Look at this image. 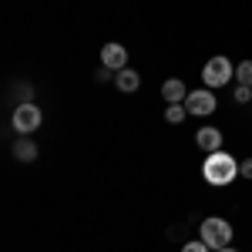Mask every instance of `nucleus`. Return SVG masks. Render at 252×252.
I'll return each instance as SVG.
<instances>
[{"instance_id": "1", "label": "nucleus", "mask_w": 252, "mask_h": 252, "mask_svg": "<svg viewBox=\"0 0 252 252\" xmlns=\"http://www.w3.org/2000/svg\"><path fill=\"white\" fill-rule=\"evenodd\" d=\"M235 175H239V161L229 152H212V155L205 158V165H202V178L209 185H215V189L235 182Z\"/></svg>"}, {"instance_id": "2", "label": "nucleus", "mask_w": 252, "mask_h": 252, "mask_svg": "<svg viewBox=\"0 0 252 252\" xmlns=\"http://www.w3.org/2000/svg\"><path fill=\"white\" fill-rule=\"evenodd\" d=\"M198 239L209 246V249H225V246H232V225L225 222V219H205L202 222V229H198Z\"/></svg>"}, {"instance_id": "3", "label": "nucleus", "mask_w": 252, "mask_h": 252, "mask_svg": "<svg viewBox=\"0 0 252 252\" xmlns=\"http://www.w3.org/2000/svg\"><path fill=\"white\" fill-rule=\"evenodd\" d=\"M232 61L229 58H209L205 61V67H202V81H205V88H225L229 81H232Z\"/></svg>"}, {"instance_id": "4", "label": "nucleus", "mask_w": 252, "mask_h": 252, "mask_svg": "<svg viewBox=\"0 0 252 252\" xmlns=\"http://www.w3.org/2000/svg\"><path fill=\"white\" fill-rule=\"evenodd\" d=\"M40 108L34 101H20L17 108H14V128H17V135H31V131H37L40 128Z\"/></svg>"}, {"instance_id": "5", "label": "nucleus", "mask_w": 252, "mask_h": 252, "mask_svg": "<svg viewBox=\"0 0 252 252\" xmlns=\"http://www.w3.org/2000/svg\"><path fill=\"white\" fill-rule=\"evenodd\" d=\"M185 111H189V115H198V118H209L215 111V94L209 91V88L189 91V97H185Z\"/></svg>"}, {"instance_id": "6", "label": "nucleus", "mask_w": 252, "mask_h": 252, "mask_svg": "<svg viewBox=\"0 0 252 252\" xmlns=\"http://www.w3.org/2000/svg\"><path fill=\"white\" fill-rule=\"evenodd\" d=\"M101 67H108V71H125L128 67V47H121V44H104L101 47Z\"/></svg>"}, {"instance_id": "7", "label": "nucleus", "mask_w": 252, "mask_h": 252, "mask_svg": "<svg viewBox=\"0 0 252 252\" xmlns=\"http://www.w3.org/2000/svg\"><path fill=\"white\" fill-rule=\"evenodd\" d=\"M195 141H198V148L202 152H222V131L219 128H198V135H195Z\"/></svg>"}, {"instance_id": "8", "label": "nucleus", "mask_w": 252, "mask_h": 252, "mask_svg": "<svg viewBox=\"0 0 252 252\" xmlns=\"http://www.w3.org/2000/svg\"><path fill=\"white\" fill-rule=\"evenodd\" d=\"M161 97L168 101V104H182L185 97H189V91H185V84L178 78H168L165 84H161Z\"/></svg>"}, {"instance_id": "9", "label": "nucleus", "mask_w": 252, "mask_h": 252, "mask_svg": "<svg viewBox=\"0 0 252 252\" xmlns=\"http://www.w3.org/2000/svg\"><path fill=\"white\" fill-rule=\"evenodd\" d=\"M115 84L118 91H125V94H131V91H138V84H141V78H138L131 67H125V71H118L115 74Z\"/></svg>"}, {"instance_id": "10", "label": "nucleus", "mask_w": 252, "mask_h": 252, "mask_svg": "<svg viewBox=\"0 0 252 252\" xmlns=\"http://www.w3.org/2000/svg\"><path fill=\"white\" fill-rule=\"evenodd\" d=\"M14 158H17V161H34V158H37V145H34L31 138H20L17 145H14Z\"/></svg>"}, {"instance_id": "11", "label": "nucleus", "mask_w": 252, "mask_h": 252, "mask_svg": "<svg viewBox=\"0 0 252 252\" xmlns=\"http://www.w3.org/2000/svg\"><path fill=\"white\" fill-rule=\"evenodd\" d=\"M185 115H189V111H185V104H168V108H165V121H168V125L185 121Z\"/></svg>"}, {"instance_id": "12", "label": "nucleus", "mask_w": 252, "mask_h": 252, "mask_svg": "<svg viewBox=\"0 0 252 252\" xmlns=\"http://www.w3.org/2000/svg\"><path fill=\"white\" fill-rule=\"evenodd\" d=\"M235 78H239V84L252 88V61H242V64L235 67Z\"/></svg>"}, {"instance_id": "13", "label": "nucleus", "mask_w": 252, "mask_h": 252, "mask_svg": "<svg viewBox=\"0 0 252 252\" xmlns=\"http://www.w3.org/2000/svg\"><path fill=\"white\" fill-rule=\"evenodd\" d=\"M182 252H212V249H209L202 239H192V242H185V246H182Z\"/></svg>"}, {"instance_id": "14", "label": "nucleus", "mask_w": 252, "mask_h": 252, "mask_svg": "<svg viewBox=\"0 0 252 252\" xmlns=\"http://www.w3.org/2000/svg\"><path fill=\"white\" fill-rule=\"evenodd\" d=\"M246 101H252V88L239 84V88H235V104H246Z\"/></svg>"}, {"instance_id": "15", "label": "nucleus", "mask_w": 252, "mask_h": 252, "mask_svg": "<svg viewBox=\"0 0 252 252\" xmlns=\"http://www.w3.org/2000/svg\"><path fill=\"white\" fill-rule=\"evenodd\" d=\"M239 175H242V178H252V158L239 161Z\"/></svg>"}, {"instance_id": "16", "label": "nucleus", "mask_w": 252, "mask_h": 252, "mask_svg": "<svg viewBox=\"0 0 252 252\" xmlns=\"http://www.w3.org/2000/svg\"><path fill=\"white\" fill-rule=\"evenodd\" d=\"M215 252H239V249H232V246H225V249H215Z\"/></svg>"}]
</instances>
